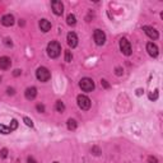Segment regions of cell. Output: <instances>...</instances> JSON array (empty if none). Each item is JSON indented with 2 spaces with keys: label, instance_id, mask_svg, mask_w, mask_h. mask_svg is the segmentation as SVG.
I'll return each mask as SVG.
<instances>
[{
  "label": "cell",
  "instance_id": "obj_24",
  "mask_svg": "<svg viewBox=\"0 0 163 163\" xmlns=\"http://www.w3.org/2000/svg\"><path fill=\"white\" fill-rule=\"evenodd\" d=\"M36 108H37V111H39V112H45V106H44V105H37Z\"/></svg>",
  "mask_w": 163,
  "mask_h": 163
},
{
  "label": "cell",
  "instance_id": "obj_32",
  "mask_svg": "<svg viewBox=\"0 0 163 163\" xmlns=\"http://www.w3.org/2000/svg\"><path fill=\"white\" fill-rule=\"evenodd\" d=\"M143 92H144V91H143V89H138V91H136V94H138V96H140V94H141Z\"/></svg>",
  "mask_w": 163,
  "mask_h": 163
},
{
  "label": "cell",
  "instance_id": "obj_26",
  "mask_svg": "<svg viewBox=\"0 0 163 163\" xmlns=\"http://www.w3.org/2000/svg\"><path fill=\"white\" fill-rule=\"evenodd\" d=\"M101 83H102V86H103L105 88H110V84L107 83V80H106V79H102V80H101Z\"/></svg>",
  "mask_w": 163,
  "mask_h": 163
},
{
  "label": "cell",
  "instance_id": "obj_25",
  "mask_svg": "<svg viewBox=\"0 0 163 163\" xmlns=\"http://www.w3.org/2000/svg\"><path fill=\"white\" fill-rule=\"evenodd\" d=\"M148 163H158V159L155 157H149L148 158Z\"/></svg>",
  "mask_w": 163,
  "mask_h": 163
},
{
  "label": "cell",
  "instance_id": "obj_13",
  "mask_svg": "<svg viewBox=\"0 0 163 163\" xmlns=\"http://www.w3.org/2000/svg\"><path fill=\"white\" fill-rule=\"evenodd\" d=\"M24 96H26V98H27V99L32 101V99H34V98H36V96H37V89H36L34 87H29V88H27V89H26Z\"/></svg>",
  "mask_w": 163,
  "mask_h": 163
},
{
  "label": "cell",
  "instance_id": "obj_30",
  "mask_svg": "<svg viewBox=\"0 0 163 163\" xmlns=\"http://www.w3.org/2000/svg\"><path fill=\"white\" fill-rule=\"evenodd\" d=\"M116 74L117 75H121L122 73H121V68H116Z\"/></svg>",
  "mask_w": 163,
  "mask_h": 163
},
{
  "label": "cell",
  "instance_id": "obj_8",
  "mask_svg": "<svg viewBox=\"0 0 163 163\" xmlns=\"http://www.w3.org/2000/svg\"><path fill=\"white\" fill-rule=\"evenodd\" d=\"M143 31H144V32H145V34H147L149 38H152V39H157V38L159 37V34H158L157 29H154L153 27L144 26V27H143Z\"/></svg>",
  "mask_w": 163,
  "mask_h": 163
},
{
  "label": "cell",
  "instance_id": "obj_20",
  "mask_svg": "<svg viewBox=\"0 0 163 163\" xmlns=\"http://www.w3.org/2000/svg\"><path fill=\"white\" fill-rule=\"evenodd\" d=\"M71 59H73V55H71V52H70L69 50H66V51H65V61H68V63H70V61H71Z\"/></svg>",
  "mask_w": 163,
  "mask_h": 163
},
{
  "label": "cell",
  "instance_id": "obj_2",
  "mask_svg": "<svg viewBox=\"0 0 163 163\" xmlns=\"http://www.w3.org/2000/svg\"><path fill=\"white\" fill-rule=\"evenodd\" d=\"M36 76H37V79L39 80V82H47L50 78H51V73L49 71V69L47 68H45V66H41V68H38L37 69V71H36Z\"/></svg>",
  "mask_w": 163,
  "mask_h": 163
},
{
  "label": "cell",
  "instance_id": "obj_16",
  "mask_svg": "<svg viewBox=\"0 0 163 163\" xmlns=\"http://www.w3.org/2000/svg\"><path fill=\"white\" fill-rule=\"evenodd\" d=\"M66 23H68L69 26H74V24L76 23V18H75L74 14H69V15H68V18H66Z\"/></svg>",
  "mask_w": 163,
  "mask_h": 163
},
{
  "label": "cell",
  "instance_id": "obj_27",
  "mask_svg": "<svg viewBox=\"0 0 163 163\" xmlns=\"http://www.w3.org/2000/svg\"><path fill=\"white\" fill-rule=\"evenodd\" d=\"M7 92H8V94H9V96H13V94L15 93L13 88H8V89H7Z\"/></svg>",
  "mask_w": 163,
  "mask_h": 163
},
{
  "label": "cell",
  "instance_id": "obj_23",
  "mask_svg": "<svg viewBox=\"0 0 163 163\" xmlns=\"http://www.w3.org/2000/svg\"><path fill=\"white\" fill-rule=\"evenodd\" d=\"M23 120H24V122H26V125H27V126H31V128L33 126V122H32V120H31V118H28V117H24Z\"/></svg>",
  "mask_w": 163,
  "mask_h": 163
},
{
  "label": "cell",
  "instance_id": "obj_6",
  "mask_svg": "<svg viewBox=\"0 0 163 163\" xmlns=\"http://www.w3.org/2000/svg\"><path fill=\"white\" fill-rule=\"evenodd\" d=\"M93 38H94V42H96L98 46H102V45L106 42V34H105L103 31H101V29H96V31H94Z\"/></svg>",
  "mask_w": 163,
  "mask_h": 163
},
{
  "label": "cell",
  "instance_id": "obj_22",
  "mask_svg": "<svg viewBox=\"0 0 163 163\" xmlns=\"http://www.w3.org/2000/svg\"><path fill=\"white\" fill-rule=\"evenodd\" d=\"M157 98H158V91H154V93H150V94H149V99L155 101Z\"/></svg>",
  "mask_w": 163,
  "mask_h": 163
},
{
  "label": "cell",
  "instance_id": "obj_28",
  "mask_svg": "<svg viewBox=\"0 0 163 163\" xmlns=\"http://www.w3.org/2000/svg\"><path fill=\"white\" fill-rule=\"evenodd\" d=\"M27 162H28V163H37V162L34 160V158H32V157H28V159H27Z\"/></svg>",
  "mask_w": 163,
  "mask_h": 163
},
{
  "label": "cell",
  "instance_id": "obj_3",
  "mask_svg": "<svg viewBox=\"0 0 163 163\" xmlns=\"http://www.w3.org/2000/svg\"><path fill=\"white\" fill-rule=\"evenodd\" d=\"M82 91H84V92H92L94 89V82L89 78H83L80 80V83H79Z\"/></svg>",
  "mask_w": 163,
  "mask_h": 163
},
{
  "label": "cell",
  "instance_id": "obj_21",
  "mask_svg": "<svg viewBox=\"0 0 163 163\" xmlns=\"http://www.w3.org/2000/svg\"><path fill=\"white\" fill-rule=\"evenodd\" d=\"M0 157H2V158H7L8 157V149L7 148H3L2 150H0Z\"/></svg>",
  "mask_w": 163,
  "mask_h": 163
},
{
  "label": "cell",
  "instance_id": "obj_9",
  "mask_svg": "<svg viewBox=\"0 0 163 163\" xmlns=\"http://www.w3.org/2000/svg\"><path fill=\"white\" fill-rule=\"evenodd\" d=\"M66 41H68V45L73 49V47H76L78 45V37L74 32H69L68 36H66Z\"/></svg>",
  "mask_w": 163,
  "mask_h": 163
},
{
  "label": "cell",
  "instance_id": "obj_17",
  "mask_svg": "<svg viewBox=\"0 0 163 163\" xmlns=\"http://www.w3.org/2000/svg\"><path fill=\"white\" fill-rule=\"evenodd\" d=\"M64 110H65V105H64L61 101H57V102H56V111H57V112H63Z\"/></svg>",
  "mask_w": 163,
  "mask_h": 163
},
{
  "label": "cell",
  "instance_id": "obj_15",
  "mask_svg": "<svg viewBox=\"0 0 163 163\" xmlns=\"http://www.w3.org/2000/svg\"><path fill=\"white\" fill-rule=\"evenodd\" d=\"M66 125H68V129H69V130H75V129H76V126H78L76 121H75L74 118H69V120H68V122H66Z\"/></svg>",
  "mask_w": 163,
  "mask_h": 163
},
{
  "label": "cell",
  "instance_id": "obj_19",
  "mask_svg": "<svg viewBox=\"0 0 163 163\" xmlns=\"http://www.w3.org/2000/svg\"><path fill=\"white\" fill-rule=\"evenodd\" d=\"M17 128H18V122H17V120H12V122H10V126H9L10 131H14Z\"/></svg>",
  "mask_w": 163,
  "mask_h": 163
},
{
  "label": "cell",
  "instance_id": "obj_14",
  "mask_svg": "<svg viewBox=\"0 0 163 163\" xmlns=\"http://www.w3.org/2000/svg\"><path fill=\"white\" fill-rule=\"evenodd\" d=\"M39 28H41V31H42V32H49L51 29V23L49 22L47 19H41Z\"/></svg>",
  "mask_w": 163,
  "mask_h": 163
},
{
  "label": "cell",
  "instance_id": "obj_7",
  "mask_svg": "<svg viewBox=\"0 0 163 163\" xmlns=\"http://www.w3.org/2000/svg\"><path fill=\"white\" fill-rule=\"evenodd\" d=\"M51 7H52V10L56 15H61L64 13V5L61 2H59V0H54V2L51 3Z\"/></svg>",
  "mask_w": 163,
  "mask_h": 163
},
{
  "label": "cell",
  "instance_id": "obj_12",
  "mask_svg": "<svg viewBox=\"0 0 163 163\" xmlns=\"http://www.w3.org/2000/svg\"><path fill=\"white\" fill-rule=\"evenodd\" d=\"M2 24L5 26V27H10L14 24V17L12 14H5L3 18H2Z\"/></svg>",
  "mask_w": 163,
  "mask_h": 163
},
{
  "label": "cell",
  "instance_id": "obj_31",
  "mask_svg": "<svg viewBox=\"0 0 163 163\" xmlns=\"http://www.w3.org/2000/svg\"><path fill=\"white\" fill-rule=\"evenodd\" d=\"M19 74H20V70H18V69H17V70H14V76H18Z\"/></svg>",
  "mask_w": 163,
  "mask_h": 163
},
{
  "label": "cell",
  "instance_id": "obj_18",
  "mask_svg": "<svg viewBox=\"0 0 163 163\" xmlns=\"http://www.w3.org/2000/svg\"><path fill=\"white\" fill-rule=\"evenodd\" d=\"M0 133H2V134H10L12 131H10L9 126H5L3 124H0Z\"/></svg>",
  "mask_w": 163,
  "mask_h": 163
},
{
  "label": "cell",
  "instance_id": "obj_4",
  "mask_svg": "<svg viewBox=\"0 0 163 163\" xmlns=\"http://www.w3.org/2000/svg\"><path fill=\"white\" fill-rule=\"evenodd\" d=\"M76 101H78V106H79L82 110L87 111V110L91 108V99H89L87 96H82V94H80V96H78Z\"/></svg>",
  "mask_w": 163,
  "mask_h": 163
},
{
  "label": "cell",
  "instance_id": "obj_1",
  "mask_svg": "<svg viewBox=\"0 0 163 163\" xmlns=\"http://www.w3.org/2000/svg\"><path fill=\"white\" fill-rule=\"evenodd\" d=\"M61 52V46L59 42L56 41H51V42L47 45V55L51 57V59H56Z\"/></svg>",
  "mask_w": 163,
  "mask_h": 163
},
{
  "label": "cell",
  "instance_id": "obj_5",
  "mask_svg": "<svg viewBox=\"0 0 163 163\" xmlns=\"http://www.w3.org/2000/svg\"><path fill=\"white\" fill-rule=\"evenodd\" d=\"M120 50H121V52L124 54V55H126V56H129V55H131V45H130V42L126 39V38H121L120 39Z\"/></svg>",
  "mask_w": 163,
  "mask_h": 163
},
{
  "label": "cell",
  "instance_id": "obj_29",
  "mask_svg": "<svg viewBox=\"0 0 163 163\" xmlns=\"http://www.w3.org/2000/svg\"><path fill=\"white\" fill-rule=\"evenodd\" d=\"M5 45H7V46H12L13 44H12V41H10L9 38H7V39H5Z\"/></svg>",
  "mask_w": 163,
  "mask_h": 163
},
{
  "label": "cell",
  "instance_id": "obj_33",
  "mask_svg": "<svg viewBox=\"0 0 163 163\" xmlns=\"http://www.w3.org/2000/svg\"><path fill=\"white\" fill-rule=\"evenodd\" d=\"M54 163H57V162H54Z\"/></svg>",
  "mask_w": 163,
  "mask_h": 163
},
{
  "label": "cell",
  "instance_id": "obj_10",
  "mask_svg": "<svg viewBox=\"0 0 163 163\" xmlns=\"http://www.w3.org/2000/svg\"><path fill=\"white\" fill-rule=\"evenodd\" d=\"M147 51H148V54H149L152 57H157V56H158V54H159L157 45H155V44H153V42H149V44L147 45Z\"/></svg>",
  "mask_w": 163,
  "mask_h": 163
},
{
  "label": "cell",
  "instance_id": "obj_11",
  "mask_svg": "<svg viewBox=\"0 0 163 163\" xmlns=\"http://www.w3.org/2000/svg\"><path fill=\"white\" fill-rule=\"evenodd\" d=\"M12 65V60L7 56H3V57H0V69L2 70H8Z\"/></svg>",
  "mask_w": 163,
  "mask_h": 163
}]
</instances>
